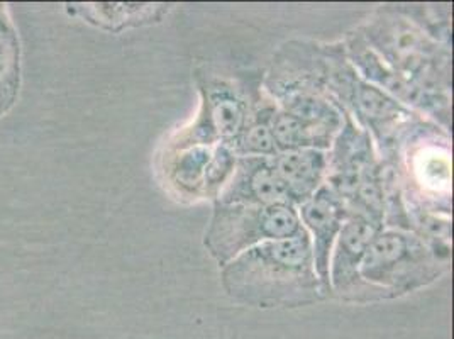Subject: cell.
I'll list each match as a JSON object with an SVG mask.
<instances>
[{
  "instance_id": "obj_1",
  "label": "cell",
  "mask_w": 454,
  "mask_h": 339,
  "mask_svg": "<svg viewBox=\"0 0 454 339\" xmlns=\"http://www.w3.org/2000/svg\"><path fill=\"white\" fill-rule=\"evenodd\" d=\"M221 285L231 301L263 311L325 301L305 229L247 249L221 268Z\"/></svg>"
},
{
  "instance_id": "obj_2",
  "label": "cell",
  "mask_w": 454,
  "mask_h": 339,
  "mask_svg": "<svg viewBox=\"0 0 454 339\" xmlns=\"http://www.w3.org/2000/svg\"><path fill=\"white\" fill-rule=\"evenodd\" d=\"M322 58L325 92L342 113L372 136L383 162L398 165L402 150L409 143L448 134L431 119L366 82L351 65L342 41L322 43Z\"/></svg>"
},
{
  "instance_id": "obj_3",
  "label": "cell",
  "mask_w": 454,
  "mask_h": 339,
  "mask_svg": "<svg viewBox=\"0 0 454 339\" xmlns=\"http://www.w3.org/2000/svg\"><path fill=\"white\" fill-rule=\"evenodd\" d=\"M193 82L200 97L199 111L189 126L171 136L165 151L217 145L232 150L266 95L263 74H232L212 65H197Z\"/></svg>"
},
{
  "instance_id": "obj_4",
  "label": "cell",
  "mask_w": 454,
  "mask_h": 339,
  "mask_svg": "<svg viewBox=\"0 0 454 339\" xmlns=\"http://www.w3.org/2000/svg\"><path fill=\"white\" fill-rule=\"evenodd\" d=\"M368 46L392 70L435 97L451 99V48L429 38L395 5H381L358 26Z\"/></svg>"
},
{
  "instance_id": "obj_5",
  "label": "cell",
  "mask_w": 454,
  "mask_h": 339,
  "mask_svg": "<svg viewBox=\"0 0 454 339\" xmlns=\"http://www.w3.org/2000/svg\"><path fill=\"white\" fill-rule=\"evenodd\" d=\"M322 43L292 39L271 58L263 91L280 111L305 122L340 132L344 114L324 89Z\"/></svg>"
},
{
  "instance_id": "obj_6",
  "label": "cell",
  "mask_w": 454,
  "mask_h": 339,
  "mask_svg": "<svg viewBox=\"0 0 454 339\" xmlns=\"http://www.w3.org/2000/svg\"><path fill=\"white\" fill-rule=\"evenodd\" d=\"M342 114V126L327 151L324 185L340 197L349 216H361L383 227L385 163L372 136Z\"/></svg>"
},
{
  "instance_id": "obj_7",
  "label": "cell",
  "mask_w": 454,
  "mask_h": 339,
  "mask_svg": "<svg viewBox=\"0 0 454 339\" xmlns=\"http://www.w3.org/2000/svg\"><path fill=\"white\" fill-rule=\"evenodd\" d=\"M451 268L416 233L383 227L373 236L361 262V279L381 290L388 301L414 294L437 282Z\"/></svg>"
},
{
  "instance_id": "obj_8",
  "label": "cell",
  "mask_w": 454,
  "mask_h": 339,
  "mask_svg": "<svg viewBox=\"0 0 454 339\" xmlns=\"http://www.w3.org/2000/svg\"><path fill=\"white\" fill-rule=\"evenodd\" d=\"M299 210L292 204L229 206L212 202L204 246L210 258L224 264L265 241L288 240L302 233Z\"/></svg>"
},
{
  "instance_id": "obj_9",
  "label": "cell",
  "mask_w": 454,
  "mask_h": 339,
  "mask_svg": "<svg viewBox=\"0 0 454 339\" xmlns=\"http://www.w3.org/2000/svg\"><path fill=\"white\" fill-rule=\"evenodd\" d=\"M346 55L366 82L377 85L383 92L394 97L402 106L431 119L442 131L451 130V99L435 97L419 89L412 82L392 70L381 58L368 46L360 29L355 28L342 39Z\"/></svg>"
},
{
  "instance_id": "obj_10",
  "label": "cell",
  "mask_w": 454,
  "mask_h": 339,
  "mask_svg": "<svg viewBox=\"0 0 454 339\" xmlns=\"http://www.w3.org/2000/svg\"><path fill=\"white\" fill-rule=\"evenodd\" d=\"M380 229L383 227L373 225L361 216H348L331 253V297L356 305L388 301V297L381 290L364 282L360 273L364 253Z\"/></svg>"
},
{
  "instance_id": "obj_11",
  "label": "cell",
  "mask_w": 454,
  "mask_h": 339,
  "mask_svg": "<svg viewBox=\"0 0 454 339\" xmlns=\"http://www.w3.org/2000/svg\"><path fill=\"white\" fill-rule=\"evenodd\" d=\"M297 210L302 227L310 240L314 266L321 282L324 299H333L329 285V262L340 227L348 219L349 212L340 197L325 185H322Z\"/></svg>"
},
{
  "instance_id": "obj_12",
  "label": "cell",
  "mask_w": 454,
  "mask_h": 339,
  "mask_svg": "<svg viewBox=\"0 0 454 339\" xmlns=\"http://www.w3.org/2000/svg\"><path fill=\"white\" fill-rule=\"evenodd\" d=\"M214 202L229 206L292 204L271 158L265 156H238L231 178Z\"/></svg>"
},
{
  "instance_id": "obj_13",
  "label": "cell",
  "mask_w": 454,
  "mask_h": 339,
  "mask_svg": "<svg viewBox=\"0 0 454 339\" xmlns=\"http://www.w3.org/2000/svg\"><path fill=\"white\" fill-rule=\"evenodd\" d=\"M271 162L295 208L309 201L325 182L327 151H286L275 154Z\"/></svg>"
},
{
  "instance_id": "obj_14",
  "label": "cell",
  "mask_w": 454,
  "mask_h": 339,
  "mask_svg": "<svg viewBox=\"0 0 454 339\" xmlns=\"http://www.w3.org/2000/svg\"><path fill=\"white\" fill-rule=\"evenodd\" d=\"M170 9V4H67L72 18L109 33L161 22Z\"/></svg>"
},
{
  "instance_id": "obj_15",
  "label": "cell",
  "mask_w": 454,
  "mask_h": 339,
  "mask_svg": "<svg viewBox=\"0 0 454 339\" xmlns=\"http://www.w3.org/2000/svg\"><path fill=\"white\" fill-rule=\"evenodd\" d=\"M22 85L20 31L7 4H0V121L18 102Z\"/></svg>"
},
{
  "instance_id": "obj_16",
  "label": "cell",
  "mask_w": 454,
  "mask_h": 339,
  "mask_svg": "<svg viewBox=\"0 0 454 339\" xmlns=\"http://www.w3.org/2000/svg\"><path fill=\"white\" fill-rule=\"evenodd\" d=\"M212 151L214 146H190L184 150L165 151V178L178 197H187L192 201L204 199V184Z\"/></svg>"
},
{
  "instance_id": "obj_17",
  "label": "cell",
  "mask_w": 454,
  "mask_h": 339,
  "mask_svg": "<svg viewBox=\"0 0 454 339\" xmlns=\"http://www.w3.org/2000/svg\"><path fill=\"white\" fill-rule=\"evenodd\" d=\"M273 139L278 153L299 150L329 151L338 132L324 130L277 109L273 117Z\"/></svg>"
},
{
  "instance_id": "obj_18",
  "label": "cell",
  "mask_w": 454,
  "mask_h": 339,
  "mask_svg": "<svg viewBox=\"0 0 454 339\" xmlns=\"http://www.w3.org/2000/svg\"><path fill=\"white\" fill-rule=\"evenodd\" d=\"M277 104L265 95L256 111L251 115L247 130L234 143L232 151L236 156H265L273 158L278 154L273 139V117L277 114Z\"/></svg>"
},
{
  "instance_id": "obj_19",
  "label": "cell",
  "mask_w": 454,
  "mask_h": 339,
  "mask_svg": "<svg viewBox=\"0 0 454 339\" xmlns=\"http://www.w3.org/2000/svg\"><path fill=\"white\" fill-rule=\"evenodd\" d=\"M398 12L414 22L429 38L444 46H453L451 41V5H395Z\"/></svg>"
}]
</instances>
